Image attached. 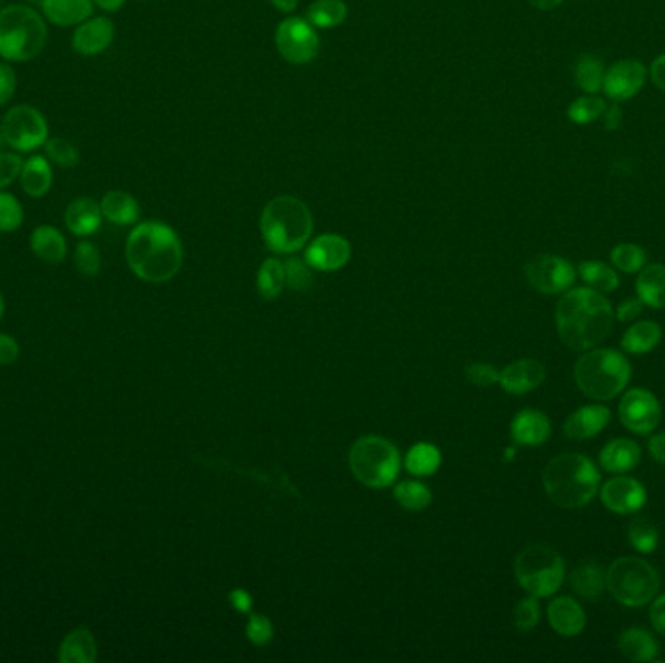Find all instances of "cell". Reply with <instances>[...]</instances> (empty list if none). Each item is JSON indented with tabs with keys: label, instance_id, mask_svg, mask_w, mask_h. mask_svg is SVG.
Returning a JSON list of instances; mask_svg holds the SVG:
<instances>
[{
	"label": "cell",
	"instance_id": "1",
	"mask_svg": "<svg viewBox=\"0 0 665 663\" xmlns=\"http://www.w3.org/2000/svg\"><path fill=\"white\" fill-rule=\"evenodd\" d=\"M560 341L572 350L595 349L613 331L615 312L603 292L594 288L566 290L555 310Z\"/></svg>",
	"mask_w": 665,
	"mask_h": 663
},
{
	"label": "cell",
	"instance_id": "2",
	"mask_svg": "<svg viewBox=\"0 0 665 663\" xmlns=\"http://www.w3.org/2000/svg\"><path fill=\"white\" fill-rule=\"evenodd\" d=\"M125 257L139 279L166 282L181 269L183 247L174 228L158 220H146L129 234Z\"/></svg>",
	"mask_w": 665,
	"mask_h": 663
},
{
	"label": "cell",
	"instance_id": "3",
	"mask_svg": "<svg viewBox=\"0 0 665 663\" xmlns=\"http://www.w3.org/2000/svg\"><path fill=\"white\" fill-rule=\"evenodd\" d=\"M543 487L559 508L578 510L588 506L599 494L601 475L594 461L586 455H557L543 471Z\"/></svg>",
	"mask_w": 665,
	"mask_h": 663
},
{
	"label": "cell",
	"instance_id": "4",
	"mask_svg": "<svg viewBox=\"0 0 665 663\" xmlns=\"http://www.w3.org/2000/svg\"><path fill=\"white\" fill-rule=\"evenodd\" d=\"M314 230L310 209L296 197L280 195L269 201L261 214V234L275 253H294L308 244Z\"/></svg>",
	"mask_w": 665,
	"mask_h": 663
},
{
	"label": "cell",
	"instance_id": "5",
	"mask_svg": "<svg viewBox=\"0 0 665 663\" xmlns=\"http://www.w3.org/2000/svg\"><path fill=\"white\" fill-rule=\"evenodd\" d=\"M45 18L28 4H8L0 10V59L28 63L45 51Z\"/></svg>",
	"mask_w": 665,
	"mask_h": 663
},
{
	"label": "cell",
	"instance_id": "6",
	"mask_svg": "<svg viewBox=\"0 0 665 663\" xmlns=\"http://www.w3.org/2000/svg\"><path fill=\"white\" fill-rule=\"evenodd\" d=\"M574 378L586 397L609 401L629 385L632 366L619 350L590 349L576 362Z\"/></svg>",
	"mask_w": 665,
	"mask_h": 663
},
{
	"label": "cell",
	"instance_id": "7",
	"mask_svg": "<svg viewBox=\"0 0 665 663\" xmlns=\"http://www.w3.org/2000/svg\"><path fill=\"white\" fill-rule=\"evenodd\" d=\"M607 590L625 607H644L660 592V574L648 560L621 557L607 568Z\"/></svg>",
	"mask_w": 665,
	"mask_h": 663
},
{
	"label": "cell",
	"instance_id": "8",
	"mask_svg": "<svg viewBox=\"0 0 665 663\" xmlns=\"http://www.w3.org/2000/svg\"><path fill=\"white\" fill-rule=\"evenodd\" d=\"M352 475L372 489L389 487L399 475L401 459L397 448L382 436H364L350 448Z\"/></svg>",
	"mask_w": 665,
	"mask_h": 663
},
{
	"label": "cell",
	"instance_id": "9",
	"mask_svg": "<svg viewBox=\"0 0 665 663\" xmlns=\"http://www.w3.org/2000/svg\"><path fill=\"white\" fill-rule=\"evenodd\" d=\"M516 580L529 595L551 597L557 594L564 582V560L547 545H529L518 555Z\"/></svg>",
	"mask_w": 665,
	"mask_h": 663
},
{
	"label": "cell",
	"instance_id": "10",
	"mask_svg": "<svg viewBox=\"0 0 665 663\" xmlns=\"http://www.w3.org/2000/svg\"><path fill=\"white\" fill-rule=\"evenodd\" d=\"M0 129L6 144L18 154L34 152L49 140V123L34 105L10 107L2 117Z\"/></svg>",
	"mask_w": 665,
	"mask_h": 663
},
{
	"label": "cell",
	"instance_id": "11",
	"mask_svg": "<svg viewBox=\"0 0 665 663\" xmlns=\"http://www.w3.org/2000/svg\"><path fill=\"white\" fill-rule=\"evenodd\" d=\"M619 419L632 434L648 436L662 422V405L650 389L634 387L623 395L619 403Z\"/></svg>",
	"mask_w": 665,
	"mask_h": 663
},
{
	"label": "cell",
	"instance_id": "12",
	"mask_svg": "<svg viewBox=\"0 0 665 663\" xmlns=\"http://www.w3.org/2000/svg\"><path fill=\"white\" fill-rule=\"evenodd\" d=\"M275 41L280 55L292 65H306L314 61L319 51V37L314 26L302 18H288L280 22Z\"/></svg>",
	"mask_w": 665,
	"mask_h": 663
},
{
	"label": "cell",
	"instance_id": "13",
	"mask_svg": "<svg viewBox=\"0 0 665 663\" xmlns=\"http://www.w3.org/2000/svg\"><path fill=\"white\" fill-rule=\"evenodd\" d=\"M525 279L541 294H564L576 280V269L559 255H539L525 265Z\"/></svg>",
	"mask_w": 665,
	"mask_h": 663
},
{
	"label": "cell",
	"instance_id": "14",
	"mask_svg": "<svg viewBox=\"0 0 665 663\" xmlns=\"http://www.w3.org/2000/svg\"><path fill=\"white\" fill-rule=\"evenodd\" d=\"M599 496L605 508L619 516H636L648 502L644 485L632 477H613L599 487Z\"/></svg>",
	"mask_w": 665,
	"mask_h": 663
},
{
	"label": "cell",
	"instance_id": "15",
	"mask_svg": "<svg viewBox=\"0 0 665 663\" xmlns=\"http://www.w3.org/2000/svg\"><path fill=\"white\" fill-rule=\"evenodd\" d=\"M646 82V67L640 61H619L605 70L603 92L613 102H627L634 98Z\"/></svg>",
	"mask_w": 665,
	"mask_h": 663
},
{
	"label": "cell",
	"instance_id": "16",
	"mask_svg": "<svg viewBox=\"0 0 665 663\" xmlns=\"http://www.w3.org/2000/svg\"><path fill=\"white\" fill-rule=\"evenodd\" d=\"M115 39V24L105 16H92L78 24L70 37V47L82 57L102 55Z\"/></svg>",
	"mask_w": 665,
	"mask_h": 663
},
{
	"label": "cell",
	"instance_id": "17",
	"mask_svg": "<svg viewBox=\"0 0 665 663\" xmlns=\"http://www.w3.org/2000/svg\"><path fill=\"white\" fill-rule=\"evenodd\" d=\"M306 263L317 271H339L350 259V244L337 234H323L306 249Z\"/></svg>",
	"mask_w": 665,
	"mask_h": 663
},
{
	"label": "cell",
	"instance_id": "18",
	"mask_svg": "<svg viewBox=\"0 0 665 663\" xmlns=\"http://www.w3.org/2000/svg\"><path fill=\"white\" fill-rule=\"evenodd\" d=\"M545 376H547L545 366L539 360L522 358V360L508 364L500 372L498 384L502 385L504 391H508L512 395H524L543 384Z\"/></svg>",
	"mask_w": 665,
	"mask_h": 663
},
{
	"label": "cell",
	"instance_id": "19",
	"mask_svg": "<svg viewBox=\"0 0 665 663\" xmlns=\"http://www.w3.org/2000/svg\"><path fill=\"white\" fill-rule=\"evenodd\" d=\"M547 617H549V625L553 630L566 636V638H574L578 634H582L586 629V611L584 607L572 599V597H555L549 607H547Z\"/></svg>",
	"mask_w": 665,
	"mask_h": 663
},
{
	"label": "cell",
	"instance_id": "20",
	"mask_svg": "<svg viewBox=\"0 0 665 663\" xmlns=\"http://www.w3.org/2000/svg\"><path fill=\"white\" fill-rule=\"evenodd\" d=\"M510 434L514 444L537 448L551 438V420L541 411L524 409L512 420Z\"/></svg>",
	"mask_w": 665,
	"mask_h": 663
},
{
	"label": "cell",
	"instance_id": "21",
	"mask_svg": "<svg viewBox=\"0 0 665 663\" xmlns=\"http://www.w3.org/2000/svg\"><path fill=\"white\" fill-rule=\"evenodd\" d=\"M609 420L611 411L601 401L597 405H584L564 422V436L570 440H590L601 434Z\"/></svg>",
	"mask_w": 665,
	"mask_h": 663
},
{
	"label": "cell",
	"instance_id": "22",
	"mask_svg": "<svg viewBox=\"0 0 665 663\" xmlns=\"http://www.w3.org/2000/svg\"><path fill=\"white\" fill-rule=\"evenodd\" d=\"M104 214L98 201L90 197H78L70 201L67 212H65V224L70 234L78 238H88L96 234L102 228Z\"/></svg>",
	"mask_w": 665,
	"mask_h": 663
},
{
	"label": "cell",
	"instance_id": "23",
	"mask_svg": "<svg viewBox=\"0 0 665 663\" xmlns=\"http://www.w3.org/2000/svg\"><path fill=\"white\" fill-rule=\"evenodd\" d=\"M43 18L59 28H76L94 14L92 0H41Z\"/></svg>",
	"mask_w": 665,
	"mask_h": 663
},
{
	"label": "cell",
	"instance_id": "24",
	"mask_svg": "<svg viewBox=\"0 0 665 663\" xmlns=\"http://www.w3.org/2000/svg\"><path fill=\"white\" fill-rule=\"evenodd\" d=\"M642 459V450L636 442L627 438H615L599 452V465L607 473L625 475L638 467Z\"/></svg>",
	"mask_w": 665,
	"mask_h": 663
},
{
	"label": "cell",
	"instance_id": "25",
	"mask_svg": "<svg viewBox=\"0 0 665 663\" xmlns=\"http://www.w3.org/2000/svg\"><path fill=\"white\" fill-rule=\"evenodd\" d=\"M570 588L586 601H597L607 590V572L595 560L580 562L570 574Z\"/></svg>",
	"mask_w": 665,
	"mask_h": 663
},
{
	"label": "cell",
	"instance_id": "26",
	"mask_svg": "<svg viewBox=\"0 0 665 663\" xmlns=\"http://www.w3.org/2000/svg\"><path fill=\"white\" fill-rule=\"evenodd\" d=\"M20 185L24 193L32 199L45 197L53 187V164L47 160V156L34 154L24 160L22 172H20Z\"/></svg>",
	"mask_w": 665,
	"mask_h": 663
},
{
	"label": "cell",
	"instance_id": "27",
	"mask_svg": "<svg viewBox=\"0 0 665 663\" xmlns=\"http://www.w3.org/2000/svg\"><path fill=\"white\" fill-rule=\"evenodd\" d=\"M30 247L41 261L51 263V265L63 263L69 253L65 236L55 226H49V224L35 228L32 238H30Z\"/></svg>",
	"mask_w": 665,
	"mask_h": 663
},
{
	"label": "cell",
	"instance_id": "28",
	"mask_svg": "<svg viewBox=\"0 0 665 663\" xmlns=\"http://www.w3.org/2000/svg\"><path fill=\"white\" fill-rule=\"evenodd\" d=\"M619 652L630 662H654L658 660L660 644L648 630L630 627L619 636Z\"/></svg>",
	"mask_w": 665,
	"mask_h": 663
},
{
	"label": "cell",
	"instance_id": "29",
	"mask_svg": "<svg viewBox=\"0 0 665 663\" xmlns=\"http://www.w3.org/2000/svg\"><path fill=\"white\" fill-rule=\"evenodd\" d=\"M100 207H102L105 220L115 226H131L139 220V203L127 191H121V189L107 191L100 201Z\"/></svg>",
	"mask_w": 665,
	"mask_h": 663
},
{
	"label": "cell",
	"instance_id": "30",
	"mask_svg": "<svg viewBox=\"0 0 665 663\" xmlns=\"http://www.w3.org/2000/svg\"><path fill=\"white\" fill-rule=\"evenodd\" d=\"M636 294L644 306L652 310L665 308V265H646L636 279Z\"/></svg>",
	"mask_w": 665,
	"mask_h": 663
},
{
	"label": "cell",
	"instance_id": "31",
	"mask_svg": "<svg viewBox=\"0 0 665 663\" xmlns=\"http://www.w3.org/2000/svg\"><path fill=\"white\" fill-rule=\"evenodd\" d=\"M98 658V646L94 634L86 627L70 630L61 642L59 662L61 663H94Z\"/></svg>",
	"mask_w": 665,
	"mask_h": 663
},
{
	"label": "cell",
	"instance_id": "32",
	"mask_svg": "<svg viewBox=\"0 0 665 663\" xmlns=\"http://www.w3.org/2000/svg\"><path fill=\"white\" fill-rule=\"evenodd\" d=\"M662 341V327L656 321L644 319V321H636L632 323L629 329L625 331L623 339H621V347L629 354H648L656 349Z\"/></svg>",
	"mask_w": 665,
	"mask_h": 663
},
{
	"label": "cell",
	"instance_id": "33",
	"mask_svg": "<svg viewBox=\"0 0 665 663\" xmlns=\"http://www.w3.org/2000/svg\"><path fill=\"white\" fill-rule=\"evenodd\" d=\"M347 14L349 8L343 0H315L308 8L306 18L314 28L329 30L341 26L347 20Z\"/></svg>",
	"mask_w": 665,
	"mask_h": 663
},
{
	"label": "cell",
	"instance_id": "34",
	"mask_svg": "<svg viewBox=\"0 0 665 663\" xmlns=\"http://www.w3.org/2000/svg\"><path fill=\"white\" fill-rule=\"evenodd\" d=\"M578 275L597 292H615L619 286V275L613 267L601 261H584L578 265Z\"/></svg>",
	"mask_w": 665,
	"mask_h": 663
},
{
	"label": "cell",
	"instance_id": "35",
	"mask_svg": "<svg viewBox=\"0 0 665 663\" xmlns=\"http://www.w3.org/2000/svg\"><path fill=\"white\" fill-rule=\"evenodd\" d=\"M630 547L640 555H650L660 545V533L652 520L644 516H636L629 524Z\"/></svg>",
	"mask_w": 665,
	"mask_h": 663
},
{
	"label": "cell",
	"instance_id": "36",
	"mask_svg": "<svg viewBox=\"0 0 665 663\" xmlns=\"http://www.w3.org/2000/svg\"><path fill=\"white\" fill-rule=\"evenodd\" d=\"M603 76V63L594 55H582L574 67L576 84L586 94H597L599 90H603Z\"/></svg>",
	"mask_w": 665,
	"mask_h": 663
},
{
	"label": "cell",
	"instance_id": "37",
	"mask_svg": "<svg viewBox=\"0 0 665 663\" xmlns=\"http://www.w3.org/2000/svg\"><path fill=\"white\" fill-rule=\"evenodd\" d=\"M440 461H442V455L432 444L420 442L417 446H413L411 452L407 454L405 467L409 469V473H413L417 477H426V475H432L438 471Z\"/></svg>",
	"mask_w": 665,
	"mask_h": 663
},
{
	"label": "cell",
	"instance_id": "38",
	"mask_svg": "<svg viewBox=\"0 0 665 663\" xmlns=\"http://www.w3.org/2000/svg\"><path fill=\"white\" fill-rule=\"evenodd\" d=\"M286 284L284 279V263H280L279 259H267L257 275V290L263 298L267 300H275L280 296L282 288Z\"/></svg>",
	"mask_w": 665,
	"mask_h": 663
},
{
	"label": "cell",
	"instance_id": "39",
	"mask_svg": "<svg viewBox=\"0 0 665 663\" xmlns=\"http://www.w3.org/2000/svg\"><path fill=\"white\" fill-rule=\"evenodd\" d=\"M646 261L648 253L640 245L619 244L611 249V263L621 273L627 275L640 273L646 267Z\"/></svg>",
	"mask_w": 665,
	"mask_h": 663
},
{
	"label": "cell",
	"instance_id": "40",
	"mask_svg": "<svg viewBox=\"0 0 665 663\" xmlns=\"http://www.w3.org/2000/svg\"><path fill=\"white\" fill-rule=\"evenodd\" d=\"M395 500L405 508V510H424L432 502V494L422 483L417 481H405L399 483L393 492Z\"/></svg>",
	"mask_w": 665,
	"mask_h": 663
},
{
	"label": "cell",
	"instance_id": "41",
	"mask_svg": "<svg viewBox=\"0 0 665 663\" xmlns=\"http://www.w3.org/2000/svg\"><path fill=\"white\" fill-rule=\"evenodd\" d=\"M605 100L595 96V94H588V96H582L578 98L574 104H570L568 107V117L572 123L576 125H586V123H592L595 119H599L605 111Z\"/></svg>",
	"mask_w": 665,
	"mask_h": 663
},
{
	"label": "cell",
	"instance_id": "42",
	"mask_svg": "<svg viewBox=\"0 0 665 663\" xmlns=\"http://www.w3.org/2000/svg\"><path fill=\"white\" fill-rule=\"evenodd\" d=\"M24 224V207L8 191L0 189V232L10 234L16 232Z\"/></svg>",
	"mask_w": 665,
	"mask_h": 663
},
{
	"label": "cell",
	"instance_id": "43",
	"mask_svg": "<svg viewBox=\"0 0 665 663\" xmlns=\"http://www.w3.org/2000/svg\"><path fill=\"white\" fill-rule=\"evenodd\" d=\"M45 156L53 166L59 168H74L80 162L78 148L67 139H49L45 142Z\"/></svg>",
	"mask_w": 665,
	"mask_h": 663
},
{
	"label": "cell",
	"instance_id": "44",
	"mask_svg": "<svg viewBox=\"0 0 665 663\" xmlns=\"http://www.w3.org/2000/svg\"><path fill=\"white\" fill-rule=\"evenodd\" d=\"M74 265L76 269L86 275V277H96L102 269V255H100V249L92 242H80L76 245V251H74Z\"/></svg>",
	"mask_w": 665,
	"mask_h": 663
},
{
	"label": "cell",
	"instance_id": "45",
	"mask_svg": "<svg viewBox=\"0 0 665 663\" xmlns=\"http://www.w3.org/2000/svg\"><path fill=\"white\" fill-rule=\"evenodd\" d=\"M541 617V607L535 595L524 597L516 603L514 607V625L520 632H529L539 625Z\"/></svg>",
	"mask_w": 665,
	"mask_h": 663
},
{
	"label": "cell",
	"instance_id": "46",
	"mask_svg": "<svg viewBox=\"0 0 665 663\" xmlns=\"http://www.w3.org/2000/svg\"><path fill=\"white\" fill-rule=\"evenodd\" d=\"M284 279H286V284L296 290V292H306L310 290L312 286V271H310V265L306 263V259H288L284 263Z\"/></svg>",
	"mask_w": 665,
	"mask_h": 663
},
{
	"label": "cell",
	"instance_id": "47",
	"mask_svg": "<svg viewBox=\"0 0 665 663\" xmlns=\"http://www.w3.org/2000/svg\"><path fill=\"white\" fill-rule=\"evenodd\" d=\"M24 166V158L18 152H0V189L10 187Z\"/></svg>",
	"mask_w": 665,
	"mask_h": 663
},
{
	"label": "cell",
	"instance_id": "48",
	"mask_svg": "<svg viewBox=\"0 0 665 663\" xmlns=\"http://www.w3.org/2000/svg\"><path fill=\"white\" fill-rule=\"evenodd\" d=\"M247 638L255 646H265L273 638V625L267 617L263 615H251L247 623Z\"/></svg>",
	"mask_w": 665,
	"mask_h": 663
},
{
	"label": "cell",
	"instance_id": "49",
	"mask_svg": "<svg viewBox=\"0 0 665 663\" xmlns=\"http://www.w3.org/2000/svg\"><path fill=\"white\" fill-rule=\"evenodd\" d=\"M465 376L471 384L479 385V387H490V385L498 384V380H500V372L490 364H469L465 368Z\"/></svg>",
	"mask_w": 665,
	"mask_h": 663
},
{
	"label": "cell",
	"instance_id": "50",
	"mask_svg": "<svg viewBox=\"0 0 665 663\" xmlns=\"http://www.w3.org/2000/svg\"><path fill=\"white\" fill-rule=\"evenodd\" d=\"M18 88V76L10 63H0V107L10 104Z\"/></svg>",
	"mask_w": 665,
	"mask_h": 663
},
{
	"label": "cell",
	"instance_id": "51",
	"mask_svg": "<svg viewBox=\"0 0 665 663\" xmlns=\"http://www.w3.org/2000/svg\"><path fill=\"white\" fill-rule=\"evenodd\" d=\"M642 300L640 298H627L623 300L617 310H615V319L621 321V323H629V321H634L638 315L642 314Z\"/></svg>",
	"mask_w": 665,
	"mask_h": 663
},
{
	"label": "cell",
	"instance_id": "52",
	"mask_svg": "<svg viewBox=\"0 0 665 663\" xmlns=\"http://www.w3.org/2000/svg\"><path fill=\"white\" fill-rule=\"evenodd\" d=\"M18 354H20L18 343L10 335L0 333V366H10L12 362H16Z\"/></svg>",
	"mask_w": 665,
	"mask_h": 663
},
{
	"label": "cell",
	"instance_id": "53",
	"mask_svg": "<svg viewBox=\"0 0 665 663\" xmlns=\"http://www.w3.org/2000/svg\"><path fill=\"white\" fill-rule=\"evenodd\" d=\"M650 623H652V627L656 629V632H660L662 636H665V595L652 599Z\"/></svg>",
	"mask_w": 665,
	"mask_h": 663
},
{
	"label": "cell",
	"instance_id": "54",
	"mask_svg": "<svg viewBox=\"0 0 665 663\" xmlns=\"http://www.w3.org/2000/svg\"><path fill=\"white\" fill-rule=\"evenodd\" d=\"M603 125L605 129L609 131H615L621 127V121H623V115H621V109L617 105H607L605 111H603Z\"/></svg>",
	"mask_w": 665,
	"mask_h": 663
},
{
	"label": "cell",
	"instance_id": "55",
	"mask_svg": "<svg viewBox=\"0 0 665 663\" xmlns=\"http://www.w3.org/2000/svg\"><path fill=\"white\" fill-rule=\"evenodd\" d=\"M648 450H650V455L660 463V465H665V432H660V434H654L648 442Z\"/></svg>",
	"mask_w": 665,
	"mask_h": 663
},
{
	"label": "cell",
	"instance_id": "56",
	"mask_svg": "<svg viewBox=\"0 0 665 663\" xmlns=\"http://www.w3.org/2000/svg\"><path fill=\"white\" fill-rule=\"evenodd\" d=\"M650 76H652V82L665 92V55H660L654 63H652V69H650Z\"/></svg>",
	"mask_w": 665,
	"mask_h": 663
},
{
	"label": "cell",
	"instance_id": "57",
	"mask_svg": "<svg viewBox=\"0 0 665 663\" xmlns=\"http://www.w3.org/2000/svg\"><path fill=\"white\" fill-rule=\"evenodd\" d=\"M230 601H232L234 609L240 613H247L251 609V595L247 594L245 590H234L230 594Z\"/></svg>",
	"mask_w": 665,
	"mask_h": 663
},
{
	"label": "cell",
	"instance_id": "58",
	"mask_svg": "<svg viewBox=\"0 0 665 663\" xmlns=\"http://www.w3.org/2000/svg\"><path fill=\"white\" fill-rule=\"evenodd\" d=\"M92 2L105 12H117L127 0H92Z\"/></svg>",
	"mask_w": 665,
	"mask_h": 663
},
{
	"label": "cell",
	"instance_id": "59",
	"mask_svg": "<svg viewBox=\"0 0 665 663\" xmlns=\"http://www.w3.org/2000/svg\"><path fill=\"white\" fill-rule=\"evenodd\" d=\"M531 6L539 8V10H553L560 6L564 0H527Z\"/></svg>",
	"mask_w": 665,
	"mask_h": 663
},
{
	"label": "cell",
	"instance_id": "60",
	"mask_svg": "<svg viewBox=\"0 0 665 663\" xmlns=\"http://www.w3.org/2000/svg\"><path fill=\"white\" fill-rule=\"evenodd\" d=\"M271 2L280 12H294L298 8V0H271Z\"/></svg>",
	"mask_w": 665,
	"mask_h": 663
},
{
	"label": "cell",
	"instance_id": "61",
	"mask_svg": "<svg viewBox=\"0 0 665 663\" xmlns=\"http://www.w3.org/2000/svg\"><path fill=\"white\" fill-rule=\"evenodd\" d=\"M2 314H4V298L0 294V319H2Z\"/></svg>",
	"mask_w": 665,
	"mask_h": 663
},
{
	"label": "cell",
	"instance_id": "62",
	"mask_svg": "<svg viewBox=\"0 0 665 663\" xmlns=\"http://www.w3.org/2000/svg\"><path fill=\"white\" fill-rule=\"evenodd\" d=\"M4 146H8V144H6V140H4V135H2V129H0V148H4Z\"/></svg>",
	"mask_w": 665,
	"mask_h": 663
},
{
	"label": "cell",
	"instance_id": "63",
	"mask_svg": "<svg viewBox=\"0 0 665 663\" xmlns=\"http://www.w3.org/2000/svg\"><path fill=\"white\" fill-rule=\"evenodd\" d=\"M26 2H41V0H26Z\"/></svg>",
	"mask_w": 665,
	"mask_h": 663
}]
</instances>
